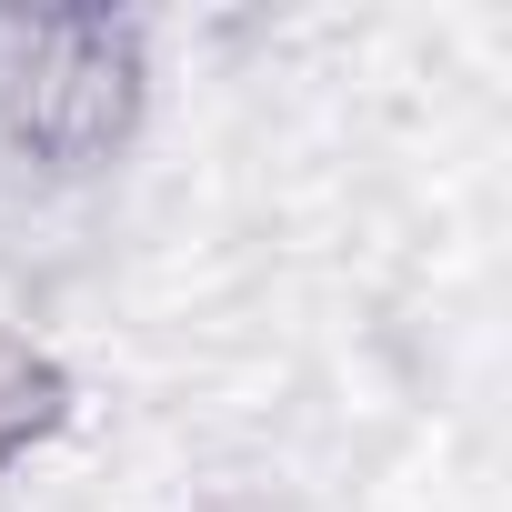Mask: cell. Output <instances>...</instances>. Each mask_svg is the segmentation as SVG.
<instances>
[{
    "label": "cell",
    "instance_id": "6da1fadb",
    "mask_svg": "<svg viewBox=\"0 0 512 512\" xmlns=\"http://www.w3.org/2000/svg\"><path fill=\"white\" fill-rule=\"evenodd\" d=\"M131 31H41L31 71H21V131L61 161L101 151L131 121Z\"/></svg>",
    "mask_w": 512,
    "mask_h": 512
}]
</instances>
